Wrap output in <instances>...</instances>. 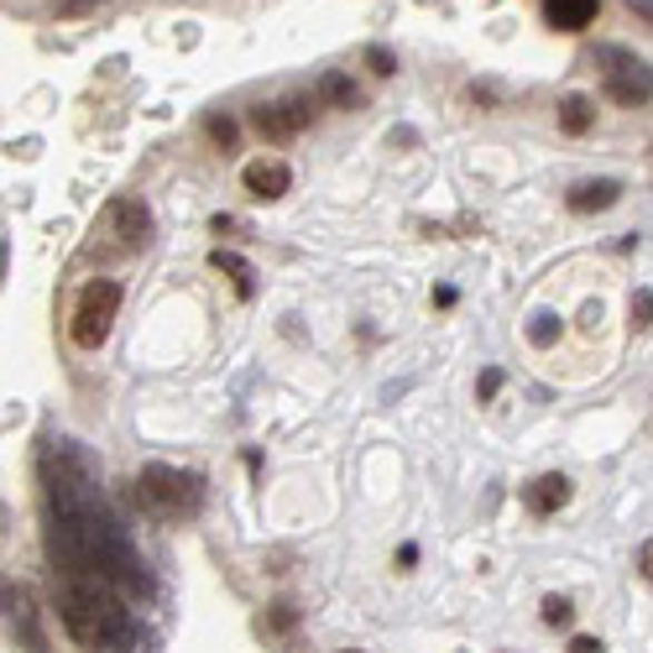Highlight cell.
Here are the masks:
<instances>
[{
	"mask_svg": "<svg viewBox=\"0 0 653 653\" xmlns=\"http://www.w3.org/2000/svg\"><path fill=\"white\" fill-rule=\"evenodd\" d=\"M58 617H63L73 643H85L89 653L95 649H131V633H137L131 612H126L121 596L105 581H69L63 596H58Z\"/></svg>",
	"mask_w": 653,
	"mask_h": 653,
	"instance_id": "obj_1",
	"label": "cell"
},
{
	"mask_svg": "<svg viewBox=\"0 0 653 653\" xmlns=\"http://www.w3.org/2000/svg\"><path fill=\"white\" fill-rule=\"evenodd\" d=\"M137 497L152 517H194L205 502V482L194 471H178V465H141Z\"/></svg>",
	"mask_w": 653,
	"mask_h": 653,
	"instance_id": "obj_2",
	"label": "cell"
},
{
	"mask_svg": "<svg viewBox=\"0 0 653 653\" xmlns=\"http://www.w3.org/2000/svg\"><path fill=\"white\" fill-rule=\"evenodd\" d=\"M116 309H121V283L110 277H95L85 293H79V309H73V345L79 350H100L110 325H116Z\"/></svg>",
	"mask_w": 653,
	"mask_h": 653,
	"instance_id": "obj_3",
	"label": "cell"
},
{
	"mask_svg": "<svg viewBox=\"0 0 653 653\" xmlns=\"http://www.w3.org/2000/svg\"><path fill=\"white\" fill-rule=\"evenodd\" d=\"M309 121H314V100H304V95L277 100V105H257V110H251V126H257L267 141H293Z\"/></svg>",
	"mask_w": 653,
	"mask_h": 653,
	"instance_id": "obj_4",
	"label": "cell"
},
{
	"mask_svg": "<svg viewBox=\"0 0 653 653\" xmlns=\"http://www.w3.org/2000/svg\"><path fill=\"white\" fill-rule=\"evenodd\" d=\"M110 230H116L121 251H137V246H147V236H152V215H147L141 199H116V205H110Z\"/></svg>",
	"mask_w": 653,
	"mask_h": 653,
	"instance_id": "obj_5",
	"label": "cell"
},
{
	"mask_svg": "<svg viewBox=\"0 0 653 653\" xmlns=\"http://www.w3.org/2000/svg\"><path fill=\"white\" fill-rule=\"evenodd\" d=\"M241 184H246V194H257V199H283V194L293 189V168L283 157H257V162H246Z\"/></svg>",
	"mask_w": 653,
	"mask_h": 653,
	"instance_id": "obj_6",
	"label": "cell"
},
{
	"mask_svg": "<svg viewBox=\"0 0 653 653\" xmlns=\"http://www.w3.org/2000/svg\"><path fill=\"white\" fill-rule=\"evenodd\" d=\"M612 63H617V73H606V95L617 105H649V73L622 52H612Z\"/></svg>",
	"mask_w": 653,
	"mask_h": 653,
	"instance_id": "obj_7",
	"label": "cell"
},
{
	"mask_svg": "<svg viewBox=\"0 0 653 653\" xmlns=\"http://www.w3.org/2000/svg\"><path fill=\"white\" fill-rule=\"evenodd\" d=\"M596 11H602V0H544V17L560 32H585L596 21Z\"/></svg>",
	"mask_w": 653,
	"mask_h": 653,
	"instance_id": "obj_8",
	"label": "cell"
},
{
	"mask_svg": "<svg viewBox=\"0 0 653 653\" xmlns=\"http://www.w3.org/2000/svg\"><path fill=\"white\" fill-rule=\"evenodd\" d=\"M523 502H528V513H538V517H550V513H560L570 502V482L560 476V471H550V476H538V482H528V492H523Z\"/></svg>",
	"mask_w": 653,
	"mask_h": 653,
	"instance_id": "obj_9",
	"label": "cell"
},
{
	"mask_svg": "<svg viewBox=\"0 0 653 653\" xmlns=\"http://www.w3.org/2000/svg\"><path fill=\"white\" fill-rule=\"evenodd\" d=\"M617 199H622V184H617V178H591V184H575V189H570V209H575V215L612 209Z\"/></svg>",
	"mask_w": 653,
	"mask_h": 653,
	"instance_id": "obj_10",
	"label": "cell"
},
{
	"mask_svg": "<svg viewBox=\"0 0 653 653\" xmlns=\"http://www.w3.org/2000/svg\"><path fill=\"white\" fill-rule=\"evenodd\" d=\"M11 627H17V637L27 643V653H48V637H42V627H37V606H32V596H27V591H17Z\"/></svg>",
	"mask_w": 653,
	"mask_h": 653,
	"instance_id": "obj_11",
	"label": "cell"
},
{
	"mask_svg": "<svg viewBox=\"0 0 653 653\" xmlns=\"http://www.w3.org/2000/svg\"><path fill=\"white\" fill-rule=\"evenodd\" d=\"M554 116H560V131H570V137H585V131L596 126V105L585 100V95H565Z\"/></svg>",
	"mask_w": 653,
	"mask_h": 653,
	"instance_id": "obj_12",
	"label": "cell"
},
{
	"mask_svg": "<svg viewBox=\"0 0 653 653\" xmlns=\"http://www.w3.org/2000/svg\"><path fill=\"white\" fill-rule=\"evenodd\" d=\"M209 267H215V273H225V277H236V288H241V293L257 288V273H251L236 251H225V246H220V251H209Z\"/></svg>",
	"mask_w": 653,
	"mask_h": 653,
	"instance_id": "obj_13",
	"label": "cell"
},
{
	"mask_svg": "<svg viewBox=\"0 0 653 653\" xmlns=\"http://www.w3.org/2000/svg\"><path fill=\"white\" fill-rule=\"evenodd\" d=\"M319 100L335 105V110H350L362 95H356V85H350L345 73H325V79H319Z\"/></svg>",
	"mask_w": 653,
	"mask_h": 653,
	"instance_id": "obj_14",
	"label": "cell"
},
{
	"mask_svg": "<svg viewBox=\"0 0 653 653\" xmlns=\"http://www.w3.org/2000/svg\"><path fill=\"white\" fill-rule=\"evenodd\" d=\"M528 340L538 345V350H550V345L560 340V319H554V314H538V319H533V329H528Z\"/></svg>",
	"mask_w": 653,
	"mask_h": 653,
	"instance_id": "obj_15",
	"label": "cell"
},
{
	"mask_svg": "<svg viewBox=\"0 0 653 653\" xmlns=\"http://www.w3.org/2000/svg\"><path fill=\"white\" fill-rule=\"evenodd\" d=\"M544 622H550V627H570V622H575L570 596H544Z\"/></svg>",
	"mask_w": 653,
	"mask_h": 653,
	"instance_id": "obj_16",
	"label": "cell"
},
{
	"mask_svg": "<svg viewBox=\"0 0 653 653\" xmlns=\"http://www.w3.org/2000/svg\"><path fill=\"white\" fill-rule=\"evenodd\" d=\"M209 137L220 141V147H236V137H241V126L230 121V116H215V121H209Z\"/></svg>",
	"mask_w": 653,
	"mask_h": 653,
	"instance_id": "obj_17",
	"label": "cell"
},
{
	"mask_svg": "<svg viewBox=\"0 0 653 653\" xmlns=\"http://www.w3.org/2000/svg\"><path fill=\"white\" fill-rule=\"evenodd\" d=\"M649 314H653V304H649V288H643L633 298V329H649Z\"/></svg>",
	"mask_w": 653,
	"mask_h": 653,
	"instance_id": "obj_18",
	"label": "cell"
},
{
	"mask_svg": "<svg viewBox=\"0 0 653 653\" xmlns=\"http://www.w3.org/2000/svg\"><path fill=\"white\" fill-rule=\"evenodd\" d=\"M95 6H105V0H58V17H85Z\"/></svg>",
	"mask_w": 653,
	"mask_h": 653,
	"instance_id": "obj_19",
	"label": "cell"
},
{
	"mask_svg": "<svg viewBox=\"0 0 653 653\" xmlns=\"http://www.w3.org/2000/svg\"><path fill=\"white\" fill-rule=\"evenodd\" d=\"M17 591H21V585H11L6 575H0V617H11V606H17Z\"/></svg>",
	"mask_w": 653,
	"mask_h": 653,
	"instance_id": "obj_20",
	"label": "cell"
},
{
	"mask_svg": "<svg viewBox=\"0 0 653 653\" xmlns=\"http://www.w3.org/2000/svg\"><path fill=\"white\" fill-rule=\"evenodd\" d=\"M366 63H372L377 73H393V52H387V48H366Z\"/></svg>",
	"mask_w": 653,
	"mask_h": 653,
	"instance_id": "obj_21",
	"label": "cell"
},
{
	"mask_svg": "<svg viewBox=\"0 0 653 653\" xmlns=\"http://www.w3.org/2000/svg\"><path fill=\"white\" fill-rule=\"evenodd\" d=\"M570 653H602V637H570Z\"/></svg>",
	"mask_w": 653,
	"mask_h": 653,
	"instance_id": "obj_22",
	"label": "cell"
},
{
	"mask_svg": "<svg viewBox=\"0 0 653 653\" xmlns=\"http://www.w3.org/2000/svg\"><path fill=\"white\" fill-rule=\"evenodd\" d=\"M637 575H643V581L653 575V550H649V544H643V554H637Z\"/></svg>",
	"mask_w": 653,
	"mask_h": 653,
	"instance_id": "obj_23",
	"label": "cell"
},
{
	"mask_svg": "<svg viewBox=\"0 0 653 653\" xmlns=\"http://www.w3.org/2000/svg\"><path fill=\"white\" fill-rule=\"evenodd\" d=\"M497 387H502V372H486V377H482V397H492Z\"/></svg>",
	"mask_w": 653,
	"mask_h": 653,
	"instance_id": "obj_24",
	"label": "cell"
},
{
	"mask_svg": "<svg viewBox=\"0 0 653 653\" xmlns=\"http://www.w3.org/2000/svg\"><path fill=\"white\" fill-rule=\"evenodd\" d=\"M95 653H131V649H95Z\"/></svg>",
	"mask_w": 653,
	"mask_h": 653,
	"instance_id": "obj_25",
	"label": "cell"
},
{
	"mask_svg": "<svg viewBox=\"0 0 653 653\" xmlns=\"http://www.w3.org/2000/svg\"><path fill=\"white\" fill-rule=\"evenodd\" d=\"M340 653H362V649H340Z\"/></svg>",
	"mask_w": 653,
	"mask_h": 653,
	"instance_id": "obj_26",
	"label": "cell"
},
{
	"mask_svg": "<svg viewBox=\"0 0 653 653\" xmlns=\"http://www.w3.org/2000/svg\"><path fill=\"white\" fill-rule=\"evenodd\" d=\"M0 528H6V513H0Z\"/></svg>",
	"mask_w": 653,
	"mask_h": 653,
	"instance_id": "obj_27",
	"label": "cell"
}]
</instances>
